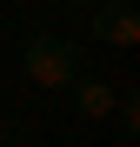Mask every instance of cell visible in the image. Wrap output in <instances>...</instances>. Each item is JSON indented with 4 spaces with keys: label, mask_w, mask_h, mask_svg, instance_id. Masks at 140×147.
<instances>
[{
    "label": "cell",
    "mask_w": 140,
    "mask_h": 147,
    "mask_svg": "<svg viewBox=\"0 0 140 147\" xmlns=\"http://www.w3.org/2000/svg\"><path fill=\"white\" fill-rule=\"evenodd\" d=\"M67 94H74V114H80V120H113V100H120L107 80H87V74H80Z\"/></svg>",
    "instance_id": "cell-3"
},
{
    "label": "cell",
    "mask_w": 140,
    "mask_h": 147,
    "mask_svg": "<svg viewBox=\"0 0 140 147\" xmlns=\"http://www.w3.org/2000/svg\"><path fill=\"white\" fill-rule=\"evenodd\" d=\"M20 74H27L40 94H67V87L80 80V47L60 40V34H33L27 54H20Z\"/></svg>",
    "instance_id": "cell-1"
},
{
    "label": "cell",
    "mask_w": 140,
    "mask_h": 147,
    "mask_svg": "<svg viewBox=\"0 0 140 147\" xmlns=\"http://www.w3.org/2000/svg\"><path fill=\"white\" fill-rule=\"evenodd\" d=\"M87 34L100 47H113V54H133L140 47V13L127 7V0H100V7L87 13Z\"/></svg>",
    "instance_id": "cell-2"
},
{
    "label": "cell",
    "mask_w": 140,
    "mask_h": 147,
    "mask_svg": "<svg viewBox=\"0 0 140 147\" xmlns=\"http://www.w3.org/2000/svg\"><path fill=\"white\" fill-rule=\"evenodd\" d=\"M67 7H93V0H67Z\"/></svg>",
    "instance_id": "cell-4"
}]
</instances>
